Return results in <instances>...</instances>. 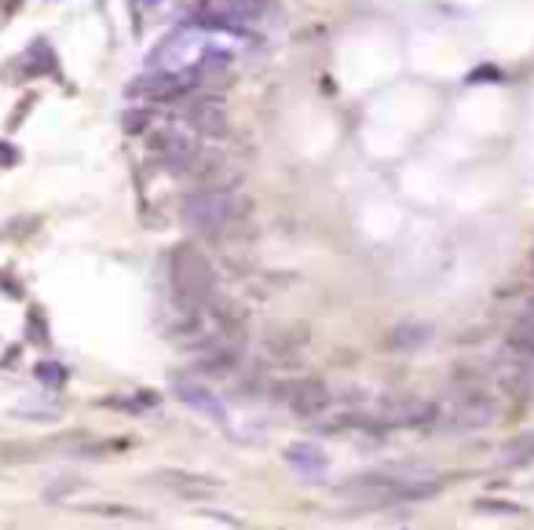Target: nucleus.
Here are the masks:
<instances>
[{"label": "nucleus", "mask_w": 534, "mask_h": 530, "mask_svg": "<svg viewBox=\"0 0 534 530\" xmlns=\"http://www.w3.org/2000/svg\"><path fill=\"white\" fill-rule=\"evenodd\" d=\"M308 326L304 322H279V326H271L267 330V337H263V344H267V351H271L275 359H289V355H296L304 344H308Z\"/></svg>", "instance_id": "nucleus-10"}, {"label": "nucleus", "mask_w": 534, "mask_h": 530, "mask_svg": "<svg viewBox=\"0 0 534 530\" xmlns=\"http://www.w3.org/2000/svg\"><path fill=\"white\" fill-rule=\"evenodd\" d=\"M51 70H55V51L48 48V41H34L22 58V74L37 77V74H51Z\"/></svg>", "instance_id": "nucleus-14"}, {"label": "nucleus", "mask_w": 534, "mask_h": 530, "mask_svg": "<svg viewBox=\"0 0 534 530\" xmlns=\"http://www.w3.org/2000/svg\"><path fill=\"white\" fill-rule=\"evenodd\" d=\"M161 402L158 392H139L136 399H103V406H114V409H129V414H143V409H154Z\"/></svg>", "instance_id": "nucleus-20"}, {"label": "nucleus", "mask_w": 534, "mask_h": 530, "mask_svg": "<svg viewBox=\"0 0 534 530\" xmlns=\"http://www.w3.org/2000/svg\"><path fill=\"white\" fill-rule=\"evenodd\" d=\"M169 278H172V289L176 297L191 308H201L216 297V271L209 256H205L198 246L191 242H180L169 249Z\"/></svg>", "instance_id": "nucleus-1"}, {"label": "nucleus", "mask_w": 534, "mask_h": 530, "mask_svg": "<svg viewBox=\"0 0 534 530\" xmlns=\"http://www.w3.org/2000/svg\"><path fill=\"white\" fill-rule=\"evenodd\" d=\"M476 509H480V512H494V516H523V512H527V509L516 505V502H494V497H480Z\"/></svg>", "instance_id": "nucleus-24"}, {"label": "nucleus", "mask_w": 534, "mask_h": 530, "mask_svg": "<svg viewBox=\"0 0 534 530\" xmlns=\"http://www.w3.org/2000/svg\"><path fill=\"white\" fill-rule=\"evenodd\" d=\"M15 165H19V151L12 143L0 139V168H15Z\"/></svg>", "instance_id": "nucleus-26"}, {"label": "nucleus", "mask_w": 534, "mask_h": 530, "mask_svg": "<svg viewBox=\"0 0 534 530\" xmlns=\"http://www.w3.org/2000/svg\"><path fill=\"white\" fill-rule=\"evenodd\" d=\"M151 121H154L151 110H146V106H132V110H125V117H122V129H125L129 136H143L146 129H151Z\"/></svg>", "instance_id": "nucleus-21"}, {"label": "nucleus", "mask_w": 534, "mask_h": 530, "mask_svg": "<svg viewBox=\"0 0 534 530\" xmlns=\"http://www.w3.org/2000/svg\"><path fill=\"white\" fill-rule=\"evenodd\" d=\"M436 402H425V399H389L381 402V414L373 417L377 428H421V425H432L436 421Z\"/></svg>", "instance_id": "nucleus-5"}, {"label": "nucleus", "mask_w": 534, "mask_h": 530, "mask_svg": "<svg viewBox=\"0 0 534 530\" xmlns=\"http://www.w3.org/2000/svg\"><path fill=\"white\" fill-rule=\"evenodd\" d=\"M26 337H29V340H37V344H44V340H48L44 315H41V311H29V330H26Z\"/></svg>", "instance_id": "nucleus-25"}, {"label": "nucleus", "mask_w": 534, "mask_h": 530, "mask_svg": "<svg viewBox=\"0 0 534 530\" xmlns=\"http://www.w3.org/2000/svg\"><path fill=\"white\" fill-rule=\"evenodd\" d=\"M491 421H494V399L487 392H465L454 402V417H451L454 428H480Z\"/></svg>", "instance_id": "nucleus-8"}, {"label": "nucleus", "mask_w": 534, "mask_h": 530, "mask_svg": "<svg viewBox=\"0 0 534 530\" xmlns=\"http://www.w3.org/2000/svg\"><path fill=\"white\" fill-rule=\"evenodd\" d=\"M151 483L165 487L176 497H216L224 494V479L220 476H205V472H187V468H161L151 476Z\"/></svg>", "instance_id": "nucleus-3"}, {"label": "nucleus", "mask_w": 534, "mask_h": 530, "mask_svg": "<svg viewBox=\"0 0 534 530\" xmlns=\"http://www.w3.org/2000/svg\"><path fill=\"white\" fill-rule=\"evenodd\" d=\"M432 337V330L425 326V322H403V326H396L389 333V347L403 351V347H421L425 340Z\"/></svg>", "instance_id": "nucleus-15"}, {"label": "nucleus", "mask_w": 534, "mask_h": 530, "mask_svg": "<svg viewBox=\"0 0 534 530\" xmlns=\"http://www.w3.org/2000/svg\"><path fill=\"white\" fill-rule=\"evenodd\" d=\"M172 392H176V399H180L184 406H191L194 414L209 417V421H227L224 402L209 388H205L201 380H194V377H172Z\"/></svg>", "instance_id": "nucleus-6"}, {"label": "nucleus", "mask_w": 534, "mask_h": 530, "mask_svg": "<svg viewBox=\"0 0 534 530\" xmlns=\"http://www.w3.org/2000/svg\"><path fill=\"white\" fill-rule=\"evenodd\" d=\"M146 146H151V154H158L172 168H187L191 158H194L191 139H184L180 132H154L151 139H146Z\"/></svg>", "instance_id": "nucleus-11"}, {"label": "nucleus", "mask_w": 534, "mask_h": 530, "mask_svg": "<svg viewBox=\"0 0 534 530\" xmlns=\"http://www.w3.org/2000/svg\"><path fill=\"white\" fill-rule=\"evenodd\" d=\"M34 373H37V380L41 385H48V388H63L67 385V366H59V362H37L34 366Z\"/></svg>", "instance_id": "nucleus-22"}, {"label": "nucleus", "mask_w": 534, "mask_h": 530, "mask_svg": "<svg viewBox=\"0 0 534 530\" xmlns=\"http://www.w3.org/2000/svg\"><path fill=\"white\" fill-rule=\"evenodd\" d=\"M501 461H506V464H527V461H534V432L530 435H516L513 443L501 447Z\"/></svg>", "instance_id": "nucleus-19"}, {"label": "nucleus", "mask_w": 534, "mask_h": 530, "mask_svg": "<svg viewBox=\"0 0 534 530\" xmlns=\"http://www.w3.org/2000/svg\"><path fill=\"white\" fill-rule=\"evenodd\" d=\"M246 213V201L234 198L231 191H198L184 201V223L194 230V234H205V238H216L224 234L234 220Z\"/></svg>", "instance_id": "nucleus-2"}, {"label": "nucleus", "mask_w": 534, "mask_h": 530, "mask_svg": "<svg viewBox=\"0 0 534 530\" xmlns=\"http://www.w3.org/2000/svg\"><path fill=\"white\" fill-rule=\"evenodd\" d=\"M12 417L19 421H59V406H15L12 409Z\"/></svg>", "instance_id": "nucleus-23"}, {"label": "nucleus", "mask_w": 534, "mask_h": 530, "mask_svg": "<svg viewBox=\"0 0 534 530\" xmlns=\"http://www.w3.org/2000/svg\"><path fill=\"white\" fill-rule=\"evenodd\" d=\"M187 121L198 136L205 139H224L227 129H231V117H227V106L220 99H198L191 110H187Z\"/></svg>", "instance_id": "nucleus-7"}, {"label": "nucleus", "mask_w": 534, "mask_h": 530, "mask_svg": "<svg viewBox=\"0 0 534 530\" xmlns=\"http://www.w3.org/2000/svg\"><path fill=\"white\" fill-rule=\"evenodd\" d=\"M44 454V443H22V439H0V464H26Z\"/></svg>", "instance_id": "nucleus-13"}, {"label": "nucleus", "mask_w": 534, "mask_h": 530, "mask_svg": "<svg viewBox=\"0 0 534 530\" xmlns=\"http://www.w3.org/2000/svg\"><path fill=\"white\" fill-rule=\"evenodd\" d=\"M509 347L523 351V355H534V311H527L516 326L509 330Z\"/></svg>", "instance_id": "nucleus-18"}, {"label": "nucleus", "mask_w": 534, "mask_h": 530, "mask_svg": "<svg viewBox=\"0 0 534 530\" xmlns=\"http://www.w3.org/2000/svg\"><path fill=\"white\" fill-rule=\"evenodd\" d=\"M81 512L110 516V519H122V523H146V519H151V516L139 512V509H129V505H106V502H88V505H81Z\"/></svg>", "instance_id": "nucleus-17"}, {"label": "nucleus", "mask_w": 534, "mask_h": 530, "mask_svg": "<svg viewBox=\"0 0 534 530\" xmlns=\"http://www.w3.org/2000/svg\"><path fill=\"white\" fill-rule=\"evenodd\" d=\"M187 88L184 77L176 74H146V77H136L129 81V99H176Z\"/></svg>", "instance_id": "nucleus-9"}, {"label": "nucleus", "mask_w": 534, "mask_h": 530, "mask_svg": "<svg viewBox=\"0 0 534 530\" xmlns=\"http://www.w3.org/2000/svg\"><path fill=\"white\" fill-rule=\"evenodd\" d=\"M282 402L301 417H318L326 406H330V388L318 377H296L289 385H282Z\"/></svg>", "instance_id": "nucleus-4"}, {"label": "nucleus", "mask_w": 534, "mask_h": 530, "mask_svg": "<svg viewBox=\"0 0 534 530\" xmlns=\"http://www.w3.org/2000/svg\"><path fill=\"white\" fill-rule=\"evenodd\" d=\"M267 4L271 0H220V22H227V19H260L263 12H267Z\"/></svg>", "instance_id": "nucleus-16"}, {"label": "nucleus", "mask_w": 534, "mask_h": 530, "mask_svg": "<svg viewBox=\"0 0 534 530\" xmlns=\"http://www.w3.org/2000/svg\"><path fill=\"white\" fill-rule=\"evenodd\" d=\"M282 457L293 472H301V476H322L326 468H330V457H326V450L315 443H289L282 450Z\"/></svg>", "instance_id": "nucleus-12"}]
</instances>
